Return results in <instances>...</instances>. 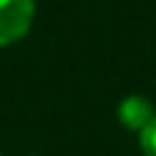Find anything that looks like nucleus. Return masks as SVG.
Masks as SVG:
<instances>
[{
	"label": "nucleus",
	"instance_id": "obj_2",
	"mask_svg": "<svg viewBox=\"0 0 156 156\" xmlns=\"http://www.w3.org/2000/svg\"><path fill=\"white\" fill-rule=\"evenodd\" d=\"M154 118H156V107H154V101L148 96H143V93H132V96H126L118 104V121L129 132L140 134Z\"/></svg>",
	"mask_w": 156,
	"mask_h": 156
},
{
	"label": "nucleus",
	"instance_id": "obj_1",
	"mask_svg": "<svg viewBox=\"0 0 156 156\" xmlns=\"http://www.w3.org/2000/svg\"><path fill=\"white\" fill-rule=\"evenodd\" d=\"M36 19V0H0V47L22 41Z\"/></svg>",
	"mask_w": 156,
	"mask_h": 156
},
{
	"label": "nucleus",
	"instance_id": "obj_3",
	"mask_svg": "<svg viewBox=\"0 0 156 156\" xmlns=\"http://www.w3.org/2000/svg\"><path fill=\"white\" fill-rule=\"evenodd\" d=\"M140 151L143 156H156V118L140 132Z\"/></svg>",
	"mask_w": 156,
	"mask_h": 156
}]
</instances>
